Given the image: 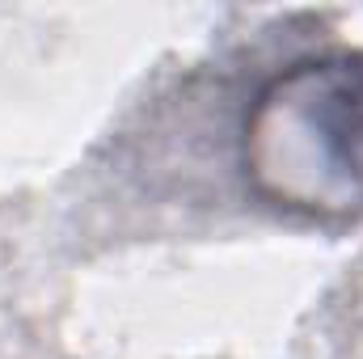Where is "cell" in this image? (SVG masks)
<instances>
[{
  "label": "cell",
  "mask_w": 363,
  "mask_h": 359,
  "mask_svg": "<svg viewBox=\"0 0 363 359\" xmlns=\"http://www.w3.org/2000/svg\"><path fill=\"white\" fill-rule=\"evenodd\" d=\"M241 165L283 211L363 216V51H321L279 68L245 110Z\"/></svg>",
  "instance_id": "6da1fadb"
}]
</instances>
